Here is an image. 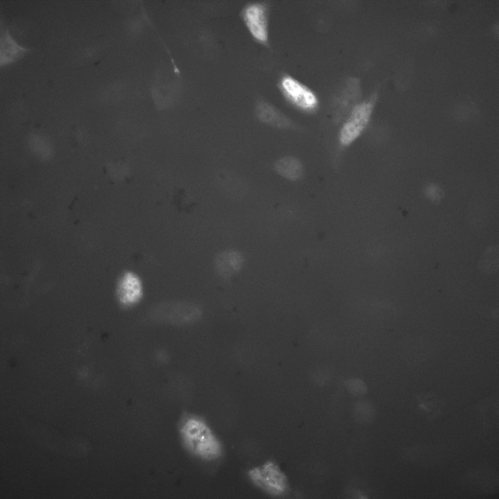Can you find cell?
Segmentation results:
<instances>
[{
  "instance_id": "obj_2",
  "label": "cell",
  "mask_w": 499,
  "mask_h": 499,
  "mask_svg": "<svg viewBox=\"0 0 499 499\" xmlns=\"http://www.w3.org/2000/svg\"><path fill=\"white\" fill-rule=\"evenodd\" d=\"M247 475L256 486L273 496L285 495L288 491V478L278 465L269 461L250 468Z\"/></svg>"
},
{
  "instance_id": "obj_11",
  "label": "cell",
  "mask_w": 499,
  "mask_h": 499,
  "mask_svg": "<svg viewBox=\"0 0 499 499\" xmlns=\"http://www.w3.org/2000/svg\"><path fill=\"white\" fill-rule=\"evenodd\" d=\"M346 385L348 390L355 395H361L366 390V386L363 382L358 379L349 380Z\"/></svg>"
},
{
  "instance_id": "obj_10",
  "label": "cell",
  "mask_w": 499,
  "mask_h": 499,
  "mask_svg": "<svg viewBox=\"0 0 499 499\" xmlns=\"http://www.w3.org/2000/svg\"><path fill=\"white\" fill-rule=\"evenodd\" d=\"M224 257H219V269L224 274L229 275L236 273L243 263V259L239 253L228 252L222 253Z\"/></svg>"
},
{
  "instance_id": "obj_6",
  "label": "cell",
  "mask_w": 499,
  "mask_h": 499,
  "mask_svg": "<svg viewBox=\"0 0 499 499\" xmlns=\"http://www.w3.org/2000/svg\"><path fill=\"white\" fill-rule=\"evenodd\" d=\"M142 294V285L139 277L131 272L123 274L117 288L119 303L125 307H133L139 302Z\"/></svg>"
},
{
  "instance_id": "obj_9",
  "label": "cell",
  "mask_w": 499,
  "mask_h": 499,
  "mask_svg": "<svg viewBox=\"0 0 499 499\" xmlns=\"http://www.w3.org/2000/svg\"><path fill=\"white\" fill-rule=\"evenodd\" d=\"M256 114L261 121L274 127L286 128L290 124L284 115L267 103H261L257 106Z\"/></svg>"
},
{
  "instance_id": "obj_8",
  "label": "cell",
  "mask_w": 499,
  "mask_h": 499,
  "mask_svg": "<svg viewBox=\"0 0 499 499\" xmlns=\"http://www.w3.org/2000/svg\"><path fill=\"white\" fill-rule=\"evenodd\" d=\"M274 168L278 174L290 180L299 179L303 172L300 162L297 158L291 156L279 159L275 162Z\"/></svg>"
},
{
  "instance_id": "obj_5",
  "label": "cell",
  "mask_w": 499,
  "mask_h": 499,
  "mask_svg": "<svg viewBox=\"0 0 499 499\" xmlns=\"http://www.w3.org/2000/svg\"><path fill=\"white\" fill-rule=\"evenodd\" d=\"M242 16L249 31L257 39L266 41L268 38L267 9L261 3H252L244 8Z\"/></svg>"
},
{
  "instance_id": "obj_1",
  "label": "cell",
  "mask_w": 499,
  "mask_h": 499,
  "mask_svg": "<svg viewBox=\"0 0 499 499\" xmlns=\"http://www.w3.org/2000/svg\"><path fill=\"white\" fill-rule=\"evenodd\" d=\"M178 430L184 448L192 456L205 461H215L222 456V443L202 417L185 412L179 420Z\"/></svg>"
},
{
  "instance_id": "obj_7",
  "label": "cell",
  "mask_w": 499,
  "mask_h": 499,
  "mask_svg": "<svg viewBox=\"0 0 499 499\" xmlns=\"http://www.w3.org/2000/svg\"><path fill=\"white\" fill-rule=\"evenodd\" d=\"M30 50L18 43L13 38L8 29L1 33L0 38V65L5 66L14 63Z\"/></svg>"
},
{
  "instance_id": "obj_4",
  "label": "cell",
  "mask_w": 499,
  "mask_h": 499,
  "mask_svg": "<svg viewBox=\"0 0 499 499\" xmlns=\"http://www.w3.org/2000/svg\"><path fill=\"white\" fill-rule=\"evenodd\" d=\"M281 88L285 96L299 108L307 110H314L318 100L314 93L293 77L286 76L281 80Z\"/></svg>"
},
{
  "instance_id": "obj_3",
  "label": "cell",
  "mask_w": 499,
  "mask_h": 499,
  "mask_svg": "<svg viewBox=\"0 0 499 499\" xmlns=\"http://www.w3.org/2000/svg\"><path fill=\"white\" fill-rule=\"evenodd\" d=\"M376 98V96H373L352 108L340 132L339 140L342 145H349L365 130L370 119Z\"/></svg>"
}]
</instances>
